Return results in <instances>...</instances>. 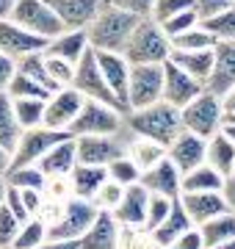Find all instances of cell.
<instances>
[{
	"mask_svg": "<svg viewBox=\"0 0 235 249\" xmlns=\"http://www.w3.org/2000/svg\"><path fill=\"white\" fill-rule=\"evenodd\" d=\"M122 124L130 136H141V139H152V142L169 147L172 139L183 130L180 122V108L169 106L166 100H158L152 106L144 108H130L122 114Z\"/></svg>",
	"mask_w": 235,
	"mask_h": 249,
	"instance_id": "1",
	"label": "cell"
},
{
	"mask_svg": "<svg viewBox=\"0 0 235 249\" xmlns=\"http://www.w3.org/2000/svg\"><path fill=\"white\" fill-rule=\"evenodd\" d=\"M138 22V17L127 14V11L102 3L100 11L94 14L89 25H86V36H89V47L91 50H111V53H122L125 42L133 25Z\"/></svg>",
	"mask_w": 235,
	"mask_h": 249,
	"instance_id": "2",
	"label": "cell"
},
{
	"mask_svg": "<svg viewBox=\"0 0 235 249\" xmlns=\"http://www.w3.org/2000/svg\"><path fill=\"white\" fill-rule=\"evenodd\" d=\"M169 53H172V45L163 28L152 17H138V22L127 36L122 55L130 64H163Z\"/></svg>",
	"mask_w": 235,
	"mask_h": 249,
	"instance_id": "3",
	"label": "cell"
},
{
	"mask_svg": "<svg viewBox=\"0 0 235 249\" xmlns=\"http://www.w3.org/2000/svg\"><path fill=\"white\" fill-rule=\"evenodd\" d=\"M97 216V205L91 199H81V196H69L64 202L61 216H55V222L47 224V238L45 244H75L81 238L91 219Z\"/></svg>",
	"mask_w": 235,
	"mask_h": 249,
	"instance_id": "4",
	"label": "cell"
},
{
	"mask_svg": "<svg viewBox=\"0 0 235 249\" xmlns=\"http://www.w3.org/2000/svg\"><path fill=\"white\" fill-rule=\"evenodd\" d=\"M221 116H224V106H221V97L218 94H210L208 89H202L194 100H188L185 106L180 108V122L183 130H191V133L208 139L216 130H221Z\"/></svg>",
	"mask_w": 235,
	"mask_h": 249,
	"instance_id": "5",
	"label": "cell"
},
{
	"mask_svg": "<svg viewBox=\"0 0 235 249\" xmlns=\"http://www.w3.org/2000/svg\"><path fill=\"white\" fill-rule=\"evenodd\" d=\"M163 100V64H130L127 72V111Z\"/></svg>",
	"mask_w": 235,
	"mask_h": 249,
	"instance_id": "6",
	"label": "cell"
},
{
	"mask_svg": "<svg viewBox=\"0 0 235 249\" xmlns=\"http://www.w3.org/2000/svg\"><path fill=\"white\" fill-rule=\"evenodd\" d=\"M75 139V155L81 163H97L105 166L108 160L125 155L127 150V130L122 124L119 133H94V136H72Z\"/></svg>",
	"mask_w": 235,
	"mask_h": 249,
	"instance_id": "7",
	"label": "cell"
},
{
	"mask_svg": "<svg viewBox=\"0 0 235 249\" xmlns=\"http://www.w3.org/2000/svg\"><path fill=\"white\" fill-rule=\"evenodd\" d=\"M122 111L97 100H83L78 116L69 124V136H94V133H119Z\"/></svg>",
	"mask_w": 235,
	"mask_h": 249,
	"instance_id": "8",
	"label": "cell"
},
{
	"mask_svg": "<svg viewBox=\"0 0 235 249\" xmlns=\"http://www.w3.org/2000/svg\"><path fill=\"white\" fill-rule=\"evenodd\" d=\"M9 19H14L17 25L28 28L31 34L42 36V39H53L55 34L64 31L61 19L55 17L47 0H14Z\"/></svg>",
	"mask_w": 235,
	"mask_h": 249,
	"instance_id": "9",
	"label": "cell"
},
{
	"mask_svg": "<svg viewBox=\"0 0 235 249\" xmlns=\"http://www.w3.org/2000/svg\"><path fill=\"white\" fill-rule=\"evenodd\" d=\"M67 130H53L47 124H36V127H25L19 133L14 150H11V160H9V169L14 166H28V163H36L42 155H45L53 144H58L61 139H67Z\"/></svg>",
	"mask_w": 235,
	"mask_h": 249,
	"instance_id": "10",
	"label": "cell"
},
{
	"mask_svg": "<svg viewBox=\"0 0 235 249\" xmlns=\"http://www.w3.org/2000/svg\"><path fill=\"white\" fill-rule=\"evenodd\" d=\"M69 86H75L86 100H97V103H105V106H114V108L122 111L119 100L114 97V91L108 89V83H105V78H102L97 61H94V50H91V47L81 55V61L75 64L72 83H69ZM122 114H125V111H122Z\"/></svg>",
	"mask_w": 235,
	"mask_h": 249,
	"instance_id": "11",
	"label": "cell"
},
{
	"mask_svg": "<svg viewBox=\"0 0 235 249\" xmlns=\"http://www.w3.org/2000/svg\"><path fill=\"white\" fill-rule=\"evenodd\" d=\"M83 100L86 97H83L75 86H61V89H55L53 94L45 100L42 124L53 127V130H67V133H69V124H72V119L78 116Z\"/></svg>",
	"mask_w": 235,
	"mask_h": 249,
	"instance_id": "12",
	"label": "cell"
},
{
	"mask_svg": "<svg viewBox=\"0 0 235 249\" xmlns=\"http://www.w3.org/2000/svg\"><path fill=\"white\" fill-rule=\"evenodd\" d=\"M205 89L197 78H191L185 70H180L172 58L163 61V100L174 108H183L188 100H194Z\"/></svg>",
	"mask_w": 235,
	"mask_h": 249,
	"instance_id": "13",
	"label": "cell"
},
{
	"mask_svg": "<svg viewBox=\"0 0 235 249\" xmlns=\"http://www.w3.org/2000/svg\"><path fill=\"white\" fill-rule=\"evenodd\" d=\"M47 39L42 36L31 34L28 28L17 25L14 19H0V53L9 55V58H22L28 53H39V50H45Z\"/></svg>",
	"mask_w": 235,
	"mask_h": 249,
	"instance_id": "14",
	"label": "cell"
},
{
	"mask_svg": "<svg viewBox=\"0 0 235 249\" xmlns=\"http://www.w3.org/2000/svg\"><path fill=\"white\" fill-rule=\"evenodd\" d=\"M235 86V42H216L213 45V64L205 78V89L210 94H224Z\"/></svg>",
	"mask_w": 235,
	"mask_h": 249,
	"instance_id": "15",
	"label": "cell"
},
{
	"mask_svg": "<svg viewBox=\"0 0 235 249\" xmlns=\"http://www.w3.org/2000/svg\"><path fill=\"white\" fill-rule=\"evenodd\" d=\"M94 61H97L105 83H108V89L119 100L122 111H127V72H130V61L122 53H111V50H94Z\"/></svg>",
	"mask_w": 235,
	"mask_h": 249,
	"instance_id": "16",
	"label": "cell"
},
{
	"mask_svg": "<svg viewBox=\"0 0 235 249\" xmlns=\"http://www.w3.org/2000/svg\"><path fill=\"white\" fill-rule=\"evenodd\" d=\"M147 199H150V191H147L141 183H130V186H125L122 199H119L117 208L111 211V213H114V219L119 222V227H130V230L144 227Z\"/></svg>",
	"mask_w": 235,
	"mask_h": 249,
	"instance_id": "17",
	"label": "cell"
},
{
	"mask_svg": "<svg viewBox=\"0 0 235 249\" xmlns=\"http://www.w3.org/2000/svg\"><path fill=\"white\" fill-rule=\"evenodd\" d=\"M138 183L150 191V194H161V196H180V169L174 166L172 160L163 155L158 163L141 169Z\"/></svg>",
	"mask_w": 235,
	"mask_h": 249,
	"instance_id": "18",
	"label": "cell"
},
{
	"mask_svg": "<svg viewBox=\"0 0 235 249\" xmlns=\"http://www.w3.org/2000/svg\"><path fill=\"white\" fill-rule=\"evenodd\" d=\"M166 158L180 169V175L194 169V166H199L205 160V139L191 133V130H180L172 139V144L166 147Z\"/></svg>",
	"mask_w": 235,
	"mask_h": 249,
	"instance_id": "19",
	"label": "cell"
},
{
	"mask_svg": "<svg viewBox=\"0 0 235 249\" xmlns=\"http://www.w3.org/2000/svg\"><path fill=\"white\" fill-rule=\"evenodd\" d=\"M119 230H122V227H119V222L114 219V213L97 208V216L91 219L86 232H83L75 244H78V247H86V249H114L119 244Z\"/></svg>",
	"mask_w": 235,
	"mask_h": 249,
	"instance_id": "20",
	"label": "cell"
},
{
	"mask_svg": "<svg viewBox=\"0 0 235 249\" xmlns=\"http://www.w3.org/2000/svg\"><path fill=\"white\" fill-rule=\"evenodd\" d=\"M177 199H180L183 211L188 213V219L194 224H202L213 216H218L221 211H227L221 191H180Z\"/></svg>",
	"mask_w": 235,
	"mask_h": 249,
	"instance_id": "21",
	"label": "cell"
},
{
	"mask_svg": "<svg viewBox=\"0 0 235 249\" xmlns=\"http://www.w3.org/2000/svg\"><path fill=\"white\" fill-rule=\"evenodd\" d=\"M75 163H78V155H75V139L72 136H67V139H61L58 144H53V147L36 160V166L45 172L47 180L67 178V175L72 172Z\"/></svg>",
	"mask_w": 235,
	"mask_h": 249,
	"instance_id": "22",
	"label": "cell"
},
{
	"mask_svg": "<svg viewBox=\"0 0 235 249\" xmlns=\"http://www.w3.org/2000/svg\"><path fill=\"white\" fill-rule=\"evenodd\" d=\"M86 50H89L86 28H64L61 34L47 39V45H45L47 55H58V58H64V61H69V64H78Z\"/></svg>",
	"mask_w": 235,
	"mask_h": 249,
	"instance_id": "23",
	"label": "cell"
},
{
	"mask_svg": "<svg viewBox=\"0 0 235 249\" xmlns=\"http://www.w3.org/2000/svg\"><path fill=\"white\" fill-rule=\"evenodd\" d=\"M202 232V247L205 249H235V213L221 211L218 216L197 224Z\"/></svg>",
	"mask_w": 235,
	"mask_h": 249,
	"instance_id": "24",
	"label": "cell"
},
{
	"mask_svg": "<svg viewBox=\"0 0 235 249\" xmlns=\"http://www.w3.org/2000/svg\"><path fill=\"white\" fill-rule=\"evenodd\" d=\"M64 28H86L105 0H47Z\"/></svg>",
	"mask_w": 235,
	"mask_h": 249,
	"instance_id": "25",
	"label": "cell"
},
{
	"mask_svg": "<svg viewBox=\"0 0 235 249\" xmlns=\"http://www.w3.org/2000/svg\"><path fill=\"white\" fill-rule=\"evenodd\" d=\"M69 180V194L81 196V199H94V194L100 191V186L108 180L105 175V166H97V163H75L72 172L67 175Z\"/></svg>",
	"mask_w": 235,
	"mask_h": 249,
	"instance_id": "26",
	"label": "cell"
},
{
	"mask_svg": "<svg viewBox=\"0 0 235 249\" xmlns=\"http://www.w3.org/2000/svg\"><path fill=\"white\" fill-rule=\"evenodd\" d=\"M191 224H194V222H191L188 213L183 211L180 199L174 196L172 208H169V213H166V219H163L158 227H152L147 235H150V241H152V244H158V247H172L174 241H177V235H180L183 230H188Z\"/></svg>",
	"mask_w": 235,
	"mask_h": 249,
	"instance_id": "27",
	"label": "cell"
},
{
	"mask_svg": "<svg viewBox=\"0 0 235 249\" xmlns=\"http://www.w3.org/2000/svg\"><path fill=\"white\" fill-rule=\"evenodd\" d=\"M205 163H210L218 175H233L235 166V144L227 139L221 130L205 139Z\"/></svg>",
	"mask_w": 235,
	"mask_h": 249,
	"instance_id": "28",
	"label": "cell"
},
{
	"mask_svg": "<svg viewBox=\"0 0 235 249\" xmlns=\"http://www.w3.org/2000/svg\"><path fill=\"white\" fill-rule=\"evenodd\" d=\"M169 58L205 86V78H208L210 64H213V47H208V50H172Z\"/></svg>",
	"mask_w": 235,
	"mask_h": 249,
	"instance_id": "29",
	"label": "cell"
},
{
	"mask_svg": "<svg viewBox=\"0 0 235 249\" xmlns=\"http://www.w3.org/2000/svg\"><path fill=\"white\" fill-rule=\"evenodd\" d=\"M221 183H224V175H218L205 160L180 175V191H221Z\"/></svg>",
	"mask_w": 235,
	"mask_h": 249,
	"instance_id": "30",
	"label": "cell"
},
{
	"mask_svg": "<svg viewBox=\"0 0 235 249\" xmlns=\"http://www.w3.org/2000/svg\"><path fill=\"white\" fill-rule=\"evenodd\" d=\"M127 155L136 160L138 169H147V166H152V163H158V160L166 155V147L158 142H152V139H141V136H130L127 133Z\"/></svg>",
	"mask_w": 235,
	"mask_h": 249,
	"instance_id": "31",
	"label": "cell"
},
{
	"mask_svg": "<svg viewBox=\"0 0 235 249\" xmlns=\"http://www.w3.org/2000/svg\"><path fill=\"white\" fill-rule=\"evenodd\" d=\"M199 25L216 42H235V6H227L224 11H216L210 17L199 19Z\"/></svg>",
	"mask_w": 235,
	"mask_h": 249,
	"instance_id": "32",
	"label": "cell"
},
{
	"mask_svg": "<svg viewBox=\"0 0 235 249\" xmlns=\"http://www.w3.org/2000/svg\"><path fill=\"white\" fill-rule=\"evenodd\" d=\"M22 127H19L17 116H14V108H11V97L6 91H0V147L3 150H14Z\"/></svg>",
	"mask_w": 235,
	"mask_h": 249,
	"instance_id": "33",
	"label": "cell"
},
{
	"mask_svg": "<svg viewBox=\"0 0 235 249\" xmlns=\"http://www.w3.org/2000/svg\"><path fill=\"white\" fill-rule=\"evenodd\" d=\"M47 238V222L42 219V216H28L25 222L19 224L17 235H14V244L11 247L17 249H34V247H42Z\"/></svg>",
	"mask_w": 235,
	"mask_h": 249,
	"instance_id": "34",
	"label": "cell"
},
{
	"mask_svg": "<svg viewBox=\"0 0 235 249\" xmlns=\"http://www.w3.org/2000/svg\"><path fill=\"white\" fill-rule=\"evenodd\" d=\"M14 70L22 72V75H28V78L36 80V83H42V86L50 89V91L58 89V86L53 83V78H50L47 67H45V53H42V50H39V53H28V55H22V58H17V61H14Z\"/></svg>",
	"mask_w": 235,
	"mask_h": 249,
	"instance_id": "35",
	"label": "cell"
},
{
	"mask_svg": "<svg viewBox=\"0 0 235 249\" xmlns=\"http://www.w3.org/2000/svg\"><path fill=\"white\" fill-rule=\"evenodd\" d=\"M11 108H14V116H17L22 130L42 124V116H45V100L42 97H11Z\"/></svg>",
	"mask_w": 235,
	"mask_h": 249,
	"instance_id": "36",
	"label": "cell"
},
{
	"mask_svg": "<svg viewBox=\"0 0 235 249\" xmlns=\"http://www.w3.org/2000/svg\"><path fill=\"white\" fill-rule=\"evenodd\" d=\"M169 45H172V50H208V47L216 45V39H213V36L197 22L194 28H188V31L172 36Z\"/></svg>",
	"mask_w": 235,
	"mask_h": 249,
	"instance_id": "37",
	"label": "cell"
},
{
	"mask_svg": "<svg viewBox=\"0 0 235 249\" xmlns=\"http://www.w3.org/2000/svg\"><path fill=\"white\" fill-rule=\"evenodd\" d=\"M105 175H108V180H114L119 186H130V183H138L141 169L136 166V160L125 152V155H119V158L105 163Z\"/></svg>",
	"mask_w": 235,
	"mask_h": 249,
	"instance_id": "38",
	"label": "cell"
},
{
	"mask_svg": "<svg viewBox=\"0 0 235 249\" xmlns=\"http://www.w3.org/2000/svg\"><path fill=\"white\" fill-rule=\"evenodd\" d=\"M6 183L17 188H47V178L45 172L39 169L36 163H28V166H14L6 172Z\"/></svg>",
	"mask_w": 235,
	"mask_h": 249,
	"instance_id": "39",
	"label": "cell"
},
{
	"mask_svg": "<svg viewBox=\"0 0 235 249\" xmlns=\"http://www.w3.org/2000/svg\"><path fill=\"white\" fill-rule=\"evenodd\" d=\"M6 94H9V97H42V100H47L53 91L45 89V86H42V83H36V80H31L28 75H22V72L14 70Z\"/></svg>",
	"mask_w": 235,
	"mask_h": 249,
	"instance_id": "40",
	"label": "cell"
},
{
	"mask_svg": "<svg viewBox=\"0 0 235 249\" xmlns=\"http://www.w3.org/2000/svg\"><path fill=\"white\" fill-rule=\"evenodd\" d=\"M169 208H172V196H161V194H150V199H147V216H144V230L150 232L152 227H158V224L166 219V213H169Z\"/></svg>",
	"mask_w": 235,
	"mask_h": 249,
	"instance_id": "41",
	"label": "cell"
},
{
	"mask_svg": "<svg viewBox=\"0 0 235 249\" xmlns=\"http://www.w3.org/2000/svg\"><path fill=\"white\" fill-rule=\"evenodd\" d=\"M197 22H199L197 11H194V9H185V11H177V14H172V17H166L163 22H158V25L163 28V34L172 39V36H177V34H183V31L194 28Z\"/></svg>",
	"mask_w": 235,
	"mask_h": 249,
	"instance_id": "42",
	"label": "cell"
},
{
	"mask_svg": "<svg viewBox=\"0 0 235 249\" xmlns=\"http://www.w3.org/2000/svg\"><path fill=\"white\" fill-rule=\"evenodd\" d=\"M42 53H45V50H42ZM45 67H47V72H50V78H53V83L58 86V89L72 83L75 64L64 61V58H58V55H47V53H45Z\"/></svg>",
	"mask_w": 235,
	"mask_h": 249,
	"instance_id": "43",
	"label": "cell"
},
{
	"mask_svg": "<svg viewBox=\"0 0 235 249\" xmlns=\"http://www.w3.org/2000/svg\"><path fill=\"white\" fill-rule=\"evenodd\" d=\"M122 191H125V186H119V183H114V180H105V183L100 186V191L94 194L91 202L97 205L100 211H114L117 202L122 199Z\"/></svg>",
	"mask_w": 235,
	"mask_h": 249,
	"instance_id": "44",
	"label": "cell"
},
{
	"mask_svg": "<svg viewBox=\"0 0 235 249\" xmlns=\"http://www.w3.org/2000/svg\"><path fill=\"white\" fill-rule=\"evenodd\" d=\"M185 9H194V0H155L150 17H152L155 22H163L166 17H172V14L185 11Z\"/></svg>",
	"mask_w": 235,
	"mask_h": 249,
	"instance_id": "45",
	"label": "cell"
},
{
	"mask_svg": "<svg viewBox=\"0 0 235 249\" xmlns=\"http://www.w3.org/2000/svg\"><path fill=\"white\" fill-rule=\"evenodd\" d=\"M19 219L11 213L6 205H0V247H11L14 244V235L19 230Z\"/></svg>",
	"mask_w": 235,
	"mask_h": 249,
	"instance_id": "46",
	"label": "cell"
},
{
	"mask_svg": "<svg viewBox=\"0 0 235 249\" xmlns=\"http://www.w3.org/2000/svg\"><path fill=\"white\" fill-rule=\"evenodd\" d=\"M17 191H19V199H22L28 213L31 216L42 213V205H45V191H42V188H17Z\"/></svg>",
	"mask_w": 235,
	"mask_h": 249,
	"instance_id": "47",
	"label": "cell"
},
{
	"mask_svg": "<svg viewBox=\"0 0 235 249\" xmlns=\"http://www.w3.org/2000/svg\"><path fill=\"white\" fill-rule=\"evenodd\" d=\"M105 3H111V6L127 11V14H133V17H150L155 0H105Z\"/></svg>",
	"mask_w": 235,
	"mask_h": 249,
	"instance_id": "48",
	"label": "cell"
},
{
	"mask_svg": "<svg viewBox=\"0 0 235 249\" xmlns=\"http://www.w3.org/2000/svg\"><path fill=\"white\" fill-rule=\"evenodd\" d=\"M172 247L174 249H205L202 247V232H199V227L197 224H191L188 230H183Z\"/></svg>",
	"mask_w": 235,
	"mask_h": 249,
	"instance_id": "49",
	"label": "cell"
},
{
	"mask_svg": "<svg viewBox=\"0 0 235 249\" xmlns=\"http://www.w3.org/2000/svg\"><path fill=\"white\" fill-rule=\"evenodd\" d=\"M3 205H6V208H9L11 213L17 216L19 222H25L28 216V211H25V205H22V199H19V191L14 186H6V196H3Z\"/></svg>",
	"mask_w": 235,
	"mask_h": 249,
	"instance_id": "50",
	"label": "cell"
},
{
	"mask_svg": "<svg viewBox=\"0 0 235 249\" xmlns=\"http://www.w3.org/2000/svg\"><path fill=\"white\" fill-rule=\"evenodd\" d=\"M227 6H233V0H194V11H197L199 19L210 17L216 11H224Z\"/></svg>",
	"mask_w": 235,
	"mask_h": 249,
	"instance_id": "51",
	"label": "cell"
},
{
	"mask_svg": "<svg viewBox=\"0 0 235 249\" xmlns=\"http://www.w3.org/2000/svg\"><path fill=\"white\" fill-rule=\"evenodd\" d=\"M11 75H14V58H9V55L0 53V91L9 89Z\"/></svg>",
	"mask_w": 235,
	"mask_h": 249,
	"instance_id": "52",
	"label": "cell"
},
{
	"mask_svg": "<svg viewBox=\"0 0 235 249\" xmlns=\"http://www.w3.org/2000/svg\"><path fill=\"white\" fill-rule=\"evenodd\" d=\"M221 196H224V202H227V211L235 213V172L224 178V183H221Z\"/></svg>",
	"mask_w": 235,
	"mask_h": 249,
	"instance_id": "53",
	"label": "cell"
},
{
	"mask_svg": "<svg viewBox=\"0 0 235 249\" xmlns=\"http://www.w3.org/2000/svg\"><path fill=\"white\" fill-rule=\"evenodd\" d=\"M221 106H224V111H235V86L221 94Z\"/></svg>",
	"mask_w": 235,
	"mask_h": 249,
	"instance_id": "54",
	"label": "cell"
},
{
	"mask_svg": "<svg viewBox=\"0 0 235 249\" xmlns=\"http://www.w3.org/2000/svg\"><path fill=\"white\" fill-rule=\"evenodd\" d=\"M9 160H11V152L0 147V178H6V172H9Z\"/></svg>",
	"mask_w": 235,
	"mask_h": 249,
	"instance_id": "55",
	"label": "cell"
},
{
	"mask_svg": "<svg viewBox=\"0 0 235 249\" xmlns=\"http://www.w3.org/2000/svg\"><path fill=\"white\" fill-rule=\"evenodd\" d=\"M11 6H14V0H0V19H6L11 14Z\"/></svg>",
	"mask_w": 235,
	"mask_h": 249,
	"instance_id": "56",
	"label": "cell"
},
{
	"mask_svg": "<svg viewBox=\"0 0 235 249\" xmlns=\"http://www.w3.org/2000/svg\"><path fill=\"white\" fill-rule=\"evenodd\" d=\"M221 133H224L227 139L235 144V124H221Z\"/></svg>",
	"mask_w": 235,
	"mask_h": 249,
	"instance_id": "57",
	"label": "cell"
},
{
	"mask_svg": "<svg viewBox=\"0 0 235 249\" xmlns=\"http://www.w3.org/2000/svg\"><path fill=\"white\" fill-rule=\"evenodd\" d=\"M6 186H9L6 178H0V205H3V196H6Z\"/></svg>",
	"mask_w": 235,
	"mask_h": 249,
	"instance_id": "58",
	"label": "cell"
},
{
	"mask_svg": "<svg viewBox=\"0 0 235 249\" xmlns=\"http://www.w3.org/2000/svg\"><path fill=\"white\" fill-rule=\"evenodd\" d=\"M233 6H235V0H233Z\"/></svg>",
	"mask_w": 235,
	"mask_h": 249,
	"instance_id": "59",
	"label": "cell"
},
{
	"mask_svg": "<svg viewBox=\"0 0 235 249\" xmlns=\"http://www.w3.org/2000/svg\"><path fill=\"white\" fill-rule=\"evenodd\" d=\"M233 172H235V166H233Z\"/></svg>",
	"mask_w": 235,
	"mask_h": 249,
	"instance_id": "60",
	"label": "cell"
}]
</instances>
